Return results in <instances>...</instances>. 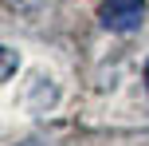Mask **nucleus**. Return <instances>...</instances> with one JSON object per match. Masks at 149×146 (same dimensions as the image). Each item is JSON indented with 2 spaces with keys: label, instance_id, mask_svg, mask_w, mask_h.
Segmentation results:
<instances>
[{
  "label": "nucleus",
  "instance_id": "obj_1",
  "mask_svg": "<svg viewBox=\"0 0 149 146\" xmlns=\"http://www.w3.org/2000/svg\"><path fill=\"white\" fill-rule=\"evenodd\" d=\"M102 28L110 32H137L145 20V0H102Z\"/></svg>",
  "mask_w": 149,
  "mask_h": 146
},
{
  "label": "nucleus",
  "instance_id": "obj_2",
  "mask_svg": "<svg viewBox=\"0 0 149 146\" xmlns=\"http://www.w3.org/2000/svg\"><path fill=\"white\" fill-rule=\"evenodd\" d=\"M12 63H16V59H12V47H4V79L12 75Z\"/></svg>",
  "mask_w": 149,
  "mask_h": 146
},
{
  "label": "nucleus",
  "instance_id": "obj_3",
  "mask_svg": "<svg viewBox=\"0 0 149 146\" xmlns=\"http://www.w3.org/2000/svg\"><path fill=\"white\" fill-rule=\"evenodd\" d=\"M145 91H149V59H145Z\"/></svg>",
  "mask_w": 149,
  "mask_h": 146
}]
</instances>
